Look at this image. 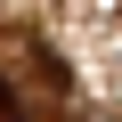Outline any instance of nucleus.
Segmentation results:
<instances>
[{"instance_id":"obj_1","label":"nucleus","mask_w":122,"mask_h":122,"mask_svg":"<svg viewBox=\"0 0 122 122\" xmlns=\"http://www.w3.org/2000/svg\"><path fill=\"white\" fill-rule=\"evenodd\" d=\"M0 114H8V122H16V90H8V81H0Z\"/></svg>"}]
</instances>
